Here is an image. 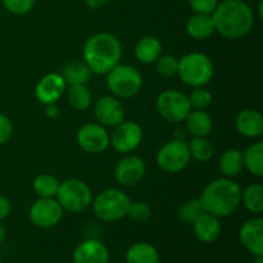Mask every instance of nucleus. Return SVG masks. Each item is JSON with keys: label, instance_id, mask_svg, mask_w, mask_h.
Instances as JSON below:
<instances>
[{"label": "nucleus", "instance_id": "obj_1", "mask_svg": "<svg viewBox=\"0 0 263 263\" xmlns=\"http://www.w3.org/2000/svg\"><path fill=\"white\" fill-rule=\"evenodd\" d=\"M216 32L229 40L248 35L254 26V13L244 0H223L212 13Z\"/></svg>", "mask_w": 263, "mask_h": 263}, {"label": "nucleus", "instance_id": "obj_2", "mask_svg": "<svg viewBox=\"0 0 263 263\" xmlns=\"http://www.w3.org/2000/svg\"><path fill=\"white\" fill-rule=\"evenodd\" d=\"M82 55L91 73L107 74L121 62L122 45L113 33L98 32L87 39Z\"/></svg>", "mask_w": 263, "mask_h": 263}, {"label": "nucleus", "instance_id": "obj_3", "mask_svg": "<svg viewBox=\"0 0 263 263\" xmlns=\"http://www.w3.org/2000/svg\"><path fill=\"white\" fill-rule=\"evenodd\" d=\"M199 202L205 212L218 218L228 217L241 204V189L230 177L216 179L200 193Z\"/></svg>", "mask_w": 263, "mask_h": 263}, {"label": "nucleus", "instance_id": "obj_4", "mask_svg": "<svg viewBox=\"0 0 263 263\" xmlns=\"http://www.w3.org/2000/svg\"><path fill=\"white\" fill-rule=\"evenodd\" d=\"M131 199L125 192L109 187L92 198L91 207L95 217L102 222H117L127 216Z\"/></svg>", "mask_w": 263, "mask_h": 263}, {"label": "nucleus", "instance_id": "obj_5", "mask_svg": "<svg viewBox=\"0 0 263 263\" xmlns=\"http://www.w3.org/2000/svg\"><path fill=\"white\" fill-rule=\"evenodd\" d=\"M180 80L190 87H202L210 84L215 74V66L208 55L203 53H189L179 59L177 69Z\"/></svg>", "mask_w": 263, "mask_h": 263}, {"label": "nucleus", "instance_id": "obj_6", "mask_svg": "<svg viewBox=\"0 0 263 263\" xmlns=\"http://www.w3.org/2000/svg\"><path fill=\"white\" fill-rule=\"evenodd\" d=\"M107 86L118 99H130L139 94L143 86V76L130 64L118 63L107 73Z\"/></svg>", "mask_w": 263, "mask_h": 263}, {"label": "nucleus", "instance_id": "obj_7", "mask_svg": "<svg viewBox=\"0 0 263 263\" xmlns=\"http://www.w3.org/2000/svg\"><path fill=\"white\" fill-rule=\"evenodd\" d=\"M55 199L63 208L71 213L84 212L91 205L92 192L89 185L80 179H68L59 182Z\"/></svg>", "mask_w": 263, "mask_h": 263}, {"label": "nucleus", "instance_id": "obj_8", "mask_svg": "<svg viewBox=\"0 0 263 263\" xmlns=\"http://www.w3.org/2000/svg\"><path fill=\"white\" fill-rule=\"evenodd\" d=\"M157 164L159 168L167 174H179L187 167L192 161L187 143L185 140L167 141L161 146L156 157Z\"/></svg>", "mask_w": 263, "mask_h": 263}, {"label": "nucleus", "instance_id": "obj_9", "mask_svg": "<svg viewBox=\"0 0 263 263\" xmlns=\"http://www.w3.org/2000/svg\"><path fill=\"white\" fill-rule=\"evenodd\" d=\"M157 110L159 116L172 123H179L185 121L186 116L192 110L189 99L184 92L179 90H164L157 98Z\"/></svg>", "mask_w": 263, "mask_h": 263}, {"label": "nucleus", "instance_id": "obj_10", "mask_svg": "<svg viewBox=\"0 0 263 263\" xmlns=\"http://www.w3.org/2000/svg\"><path fill=\"white\" fill-rule=\"evenodd\" d=\"M144 138L143 127L135 121H122L109 136L113 149L121 154H130L140 145Z\"/></svg>", "mask_w": 263, "mask_h": 263}, {"label": "nucleus", "instance_id": "obj_11", "mask_svg": "<svg viewBox=\"0 0 263 263\" xmlns=\"http://www.w3.org/2000/svg\"><path fill=\"white\" fill-rule=\"evenodd\" d=\"M31 222L40 229H50L58 225L63 217V208L55 198H39L31 204Z\"/></svg>", "mask_w": 263, "mask_h": 263}, {"label": "nucleus", "instance_id": "obj_12", "mask_svg": "<svg viewBox=\"0 0 263 263\" xmlns=\"http://www.w3.org/2000/svg\"><path fill=\"white\" fill-rule=\"evenodd\" d=\"M77 144L89 154H100L109 146V134L100 123H86L81 126L76 135Z\"/></svg>", "mask_w": 263, "mask_h": 263}, {"label": "nucleus", "instance_id": "obj_13", "mask_svg": "<svg viewBox=\"0 0 263 263\" xmlns=\"http://www.w3.org/2000/svg\"><path fill=\"white\" fill-rule=\"evenodd\" d=\"M146 166L141 157L128 154L117 162L115 167V179L122 186H135L145 176Z\"/></svg>", "mask_w": 263, "mask_h": 263}, {"label": "nucleus", "instance_id": "obj_14", "mask_svg": "<svg viewBox=\"0 0 263 263\" xmlns=\"http://www.w3.org/2000/svg\"><path fill=\"white\" fill-rule=\"evenodd\" d=\"M94 115L98 122L104 127H113L125 121V109L118 98L103 95L95 102Z\"/></svg>", "mask_w": 263, "mask_h": 263}, {"label": "nucleus", "instance_id": "obj_15", "mask_svg": "<svg viewBox=\"0 0 263 263\" xmlns=\"http://www.w3.org/2000/svg\"><path fill=\"white\" fill-rule=\"evenodd\" d=\"M66 89L67 84L62 74L51 72L41 77L35 87V95L41 104H55L63 97Z\"/></svg>", "mask_w": 263, "mask_h": 263}, {"label": "nucleus", "instance_id": "obj_16", "mask_svg": "<svg viewBox=\"0 0 263 263\" xmlns=\"http://www.w3.org/2000/svg\"><path fill=\"white\" fill-rule=\"evenodd\" d=\"M239 239L244 248L256 257L263 256V220L252 217L241 225Z\"/></svg>", "mask_w": 263, "mask_h": 263}, {"label": "nucleus", "instance_id": "obj_17", "mask_svg": "<svg viewBox=\"0 0 263 263\" xmlns=\"http://www.w3.org/2000/svg\"><path fill=\"white\" fill-rule=\"evenodd\" d=\"M74 263H108L109 251L100 240L87 239L76 247L73 252Z\"/></svg>", "mask_w": 263, "mask_h": 263}, {"label": "nucleus", "instance_id": "obj_18", "mask_svg": "<svg viewBox=\"0 0 263 263\" xmlns=\"http://www.w3.org/2000/svg\"><path fill=\"white\" fill-rule=\"evenodd\" d=\"M192 226L195 238L205 244L217 240L221 235V230H222L220 218L205 212V211L200 213L199 217L193 222Z\"/></svg>", "mask_w": 263, "mask_h": 263}, {"label": "nucleus", "instance_id": "obj_19", "mask_svg": "<svg viewBox=\"0 0 263 263\" xmlns=\"http://www.w3.org/2000/svg\"><path fill=\"white\" fill-rule=\"evenodd\" d=\"M235 127L246 138H259L263 134V117L256 109H243L235 118Z\"/></svg>", "mask_w": 263, "mask_h": 263}, {"label": "nucleus", "instance_id": "obj_20", "mask_svg": "<svg viewBox=\"0 0 263 263\" xmlns=\"http://www.w3.org/2000/svg\"><path fill=\"white\" fill-rule=\"evenodd\" d=\"M135 57L140 63L153 64L157 59L162 55L163 46L156 36H144L136 43L135 45Z\"/></svg>", "mask_w": 263, "mask_h": 263}, {"label": "nucleus", "instance_id": "obj_21", "mask_svg": "<svg viewBox=\"0 0 263 263\" xmlns=\"http://www.w3.org/2000/svg\"><path fill=\"white\" fill-rule=\"evenodd\" d=\"M187 35L195 40H207L216 32L212 14L195 13L186 22Z\"/></svg>", "mask_w": 263, "mask_h": 263}, {"label": "nucleus", "instance_id": "obj_22", "mask_svg": "<svg viewBox=\"0 0 263 263\" xmlns=\"http://www.w3.org/2000/svg\"><path fill=\"white\" fill-rule=\"evenodd\" d=\"M186 131L193 138H207L213 128V121L205 110H190L185 118Z\"/></svg>", "mask_w": 263, "mask_h": 263}, {"label": "nucleus", "instance_id": "obj_23", "mask_svg": "<svg viewBox=\"0 0 263 263\" xmlns=\"http://www.w3.org/2000/svg\"><path fill=\"white\" fill-rule=\"evenodd\" d=\"M218 168L225 177H235L244 170L243 152L231 148L223 152L218 161Z\"/></svg>", "mask_w": 263, "mask_h": 263}, {"label": "nucleus", "instance_id": "obj_24", "mask_svg": "<svg viewBox=\"0 0 263 263\" xmlns=\"http://www.w3.org/2000/svg\"><path fill=\"white\" fill-rule=\"evenodd\" d=\"M126 263H159V253L152 244L135 243L126 252Z\"/></svg>", "mask_w": 263, "mask_h": 263}, {"label": "nucleus", "instance_id": "obj_25", "mask_svg": "<svg viewBox=\"0 0 263 263\" xmlns=\"http://www.w3.org/2000/svg\"><path fill=\"white\" fill-rule=\"evenodd\" d=\"M243 163L244 168L251 175L256 177L263 176V143H257L249 145L243 152Z\"/></svg>", "mask_w": 263, "mask_h": 263}, {"label": "nucleus", "instance_id": "obj_26", "mask_svg": "<svg viewBox=\"0 0 263 263\" xmlns=\"http://www.w3.org/2000/svg\"><path fill=\"white\" fill-rule=\"evenodd\" d=\"M62 77L67 85H86L91 77V71L85 64V62L73 61L69 62L63 68Z\"/></svg>", "mask_w": 263, "mask_h": 263}, {"label": "nucleus", "instance_id": "obj_27", "mask_svg": "<svg viewBox=\"0 0 263 263\" xmlns=\"http://www.w3.org/2000/svg\"><path fill=\"white\" fill-rule=\"evenodd\" d=\"M241 203L252 215H261L263 212V186L259 182L248 185L241 192Z\"/></svg>", "mask_w": 263, "mask_h": 263}, {"label": "nucleus", "instance_id": "obj_28", "mask_svg": "<svg viewBox=\"0 0 263 263\" xmlns=\"http://www.w3.org/2000/svg\"><path fill=\"white\" fill-rule=\"evenodd\" d=\"M67 99L74 110L84 112L91 105L92 95L86 85H71L67 92Z\"/></svg>", "mask_w": 263, "mask_h": 263}, {"label": "nucleus", "instance_id": "obj_29", "mask_svg": "<svg viewBox=\"0 0 263 263\" xmlns=\"http://www.w3.org/2000/svg\"><path fill=\"white\" fill-rule=\"evenodd\" d=\"M58 187V179L50 174L39 175L32 182V189L39 198H55Z\"/></svg>", "mask_w": 263, "mask_h": 263}, {"label": "nucleus", "instance_id": "obj_30", "mask_svg": "<svg viewBox=\"0 0 263 263\" xmlns=\"http://www.w3.org/2000/svg\"><path fill=\"white\" fill-rule=\"evenodd\" d=\"M190 156L198 162H208L212 159L215 154V146L207 138H193L190 143H187Z\"/></svg>", "mask_w": 263, "mask_h": 263}, {"label": "nucleus", "instance_id": "obj_31", "mask_svg": "<svg viewBox=\"0 0 263 263\" xmlns=\"http://www.w3.org/2000/svg\"><path fill=\"white\" fill-rule=\"evenodd\" d=\"M203 212V207L200 204L199 199H189L182 203L177 211V217L186 225H193L195 220L199 217L200 213Z\"/></svg>", "mask_w": 263, "mask_h": 263}, {"label": "nucleus", "instance_id": "obj_32", "mask_svg": "<svg viewBox=\"0 0 263 263\" xmlns=\"http://www.w3.org/2000/svg\"><path fill=\"white\" fill-rule=\"evenodd\" d=\"M189 104L194 110H205L212 104V94L210 90L202 87H193L192 92L187 95Z\"/></svg>", "mask_w": 263, "mask_h": 263}, {"label": "nucleus", "instance_id": "obj_33", "mask_svg": "<svg viewBox=\"0 0 263 263\" xmlns=\"http://www.w3.org/2000/svg\"><path fill=\"white\" fill-rule=\"evenodd\" d=\"M156 69L158 74L162 77H174L177 74V69H179V58L171 54H162L156 62Z\"/></svg>", "mask_w": 263, "mask_h": 263}, {"label": "nucleus", "instance_id": "obj_34", "mask_svg": "<svg viewBox=\"0 0 263 263\" xmlns=\"http://www.w3.org/2000/svg\"><path fill=\"white\" fill-rule=\"evenodd\" d=\"M127 216L135 222H145L151 218L152 216V210L145 202H140V200H136V202H131L130 207H128Z\"/></svg>", "mask_w": 263, "mask_h": 263}, {"label": "nucleus", "instance_id": "obj_35", "mask_svg": "<svg viewBox=\"0 0 263 263\" xmlns=\"http://www.w3.org/2000/svg\"><path fill=\"white\" fill-rule=\"evenodd\" d=\"M3 5L9 13L14 15H25L35 5V0H2Z\"/></svg>", "mask_w": 263, "mask_h": 263}, {"label": "nucleus", "instance_id": "obj_36", "mask_svg": "<svg viewBox=\"0 0 263 263\" xmlns=\"http://www.w3.org/2000/svg\"><path fill=\"white\" fill-rule=\"evenodd\" d=\"M189 4L195 13L212 14L218 5V0H189Z\"/></svg>", "mask_w": 263, "mask_h": 263}, {"label": "nucleus", "instance_id": "obj_37", "mask_svg": "<svg viewBox=\"0 0 263 263\" xmlns=\"http://www.w3.org/2000/svg\"><path fill=\"white\" fill-rule=\"evenodd\" d=\"M13 135V123L9 117L0 113V145H4Z\"/></svg>", "mask_w": 263, "mask_h": 263}, {"label": "nucleus", "instance_id": "obj_38", "mask_svg": "<svg viewBox=\"0 0 263 263\" xmlns=\"http://www.w3.org/2000/svg\"><path fill=\"white\" fill-rule=\"evenodd\" d=\"M10 210H12V207H10L9 200L5 197H3V195H0V220L7 218L9 216Z\"/></svg>", "mask_w": 263, "mask_h": 263}, {"label": "nucleus", "instance_id": "obj_39", "mask_svg": "<svg viewBox=\"0 0 263 263\" xmlns=\"http://www.w3.org/2000/svg\"><path fill=\"white\" fill-rule=\"evenodd\" d=\"M109 0H85V4L90 8V9H102L104 5H107V3Z\"/></svg>", "mask_w": 263, "mask_h": 263}, {"label": "nucleus", "instance_id": "obj_40", "mask_svg": "<svg viewBox=\"0 0 263 263\" xmlns=\"http://www.w3.org/2000/svg\"><path fill=\"white\" fill-rule=\"evenodd\" d=\"M46 116L49 118H55L57 116L59 115V108L57 107V103L55 104H49L46 105Z\"/></svg>", "mask_w": 263, "mask_h": 263}, {"label": "nucleus", "instance_id": "obj_41", "mask_svg": "<svg viewBox=\"0 0 263 263\" xmlns=\"http://www.w3.org/2000/svg\"><path fill=\"white\" fill-rule=\"evenodd\" d=\"M5 239H7V231H5L4 226L0 223V246H2L3 243L5 241Z\"/></svg>", "mask_w": 263, "mask_h": 263}, {"label": "nucleus", "instance_id": "obj_42", "mask_svg": "<svg viewBox=\"0 0 263 263\" xmlns=\"http://www.w3.org/2000/svg\"><path fill=\"white\" fill-rule=\"evenodd\" d=\"M262 4H263V3L262 2H259V5H258V14H259V18H261V20H262Z\"/></svg>", "mask_w": 263, "mask_h": 263}, {"label": "nucleus", "instance_id": "obj_43", "mask_svg": "<svg viewBox=\"0 0 263 263\" xmlns=\"http://www.w3.org/2000/svg\"><path fill=\"white\" fill-rule=\"evenodd\" d=\"M254 263H263V258H262V257H257L256 262H254Z\"/></svg>", "mask_w": 263, "mask_h": 263}, {"label": "nucleus", "instance_id": "obj_44", "mask_svg": "<svg viewBox=\"0 0 263 263\" xmlns=\"http://www.w3.org/2000/svg\"><path fill=\"white\" fill-rule=\"evenodd\" d=\"M0 263H3V262H2V261H0Z\"/></svg>", "mask_w": 263, "mask_h": 263}, {"label": "nucleus", "instance_id": "obj_45", "mask_svg": "<svg viewBox=\"0 0 263 263\" xmlns=\"http://www.w3.org/2000/svg\"><path fill=\"white\" fill-rule=\"evenodd\" d=\"M244 2H246V0H244Z\"/></svg>", "mask_w": 263, "mask_h": 263}]
</instances>
